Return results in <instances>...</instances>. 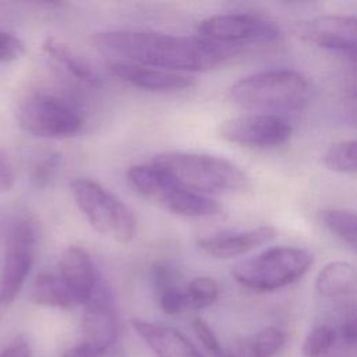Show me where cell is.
<instances>
[{
  "label": "cell",
  "mask_w": 357,
  "mask_h": 357,
  "mask_svg": "<svg viewBox=\"0 0 357 357\" xmlns=\"http://www.w3.org/2000/svg\"><path fill=\"white\" fill-rule=\"evenodd\" d=\"M91 42L96 50L120 57V61L180 74L218 68L243 49L213 42L199 35L185 36L132 29L100 31L93 33Z\"/></svg>",
  "instance_id": "6da1fadb"
},
{
  "label": "cell",
  "mask_w": 357,
  "mask_h": 357,
  "mask_svg": "<svg viewBox=\"0 0 357 357\" xmlns=\"http://www.w3.org/2000/svg\"><path fill=\"white\" fill-rule=\"evenodd\" d=\"M184 188L208 197L245 190L247 176L233 162L206 153L165 152L152 162Z\"/></svg>",
  "instance_id": "7a4b0ae2"
},
{
  "label": "cell",
  "mask_w": 357,
  "mask_h": 357,
  "mask_svg": "<svg viewBox=\"0 0 357 357\" xmlns=\"http://www.w3.org/2000/svg\"><path fill=\"white\" fill-rule=\"evenodd\" d=\"M229 96L236 105L251 110L296 112L307 105L310 84L294 70H266L236 81Z\"/></svg>",
  "instance_id": "3957f363"
},
{
  "label": "cell",
  "mask_w": 357,
  "mask_h": 357,
  "mask_svg": "<svg viewBox=\"0 0 357 357\" xmlns=\"http://www.w3.org/2000/svg\"><path fill=\"white\" fill-rule=\"evenodd\" d=\"M314 254L300 247H272L231 266L233 279L254 291H273L303 278Z\"/></svg>",
  "instance_id": "277c9868"
},
{
  "label": "cell",
  "mask_w": 357,
  "mask_h": 357,
  "mask_svg": "<svg viewBox=\"0 0 357 357\" xmlns=\"http://www.w3.org/2000/svg\"><path fill=\"white\" fill-rule=\"evenodd\" d=\"M126 176L131 188L142 198L173 215L206 218L220 209L216 201L184 188L153 163L134 165Z\"/></svg>",
  "instance_id": "5b68a950"
},
{
  "label": "cell",
  "mask_w": 357,
  "mask_h": 357,
  "mask_svg": "<svg viewBox=\"0 0 357 357\" xmlns=\"http://www.w3.org/2000/svg\"><path fill=\"white\" fill-rule=\"evenodd\" d=\"M70 190L77 206L99 234L123 244L135 237V216L113 192L85 177L74 178Z\"/></svg>",
  "instance_id": "8992f818"
},
{
  "label": "cell",
  "mask_w": 357,
  "mask_h": 357,
  "mask_svg": "<svg viewBox=\"0 0 357 357\" xmlns=\"http://www.w3.org/2000/svg\"><path fill=\"white\" fill-rule=\"evenodd\" d=\"M18 126L42 138H67L79 132L84 117L66 99L47 92L26 95L15 110Z\"/></svg>",
  "instance_id": "52a82bcc"
},
{
  "label": "cell",
  "mask_w": 357,
  "mask_h": 357,
  "mask_svg": "<svg viewBox=\"0 0 357 357\" xmlns=\"http://www.w3.org/2000/svg\"><path fill=\"white\" fill-rule=\"evenodd\" d=\"M36 243L38 227L32 219L22 218L13 223L0 269V304L13 303L20 293L29 275Z\"/></svg>",
  "instance_id": "ba28073f"
},
{
  "label": "cell",
  "mask_w": 357,
  "mask_h": 357,
  "mask_svg": "<svg viewBox=\"0 0 357 357\" xmlns=\"http://www.w3.org/2000/svg\"><path fill=\"white\" fill-rule=\"evenodd\" d=\"M198 35L213 42L243 47L248 43H271L279 39V26L251 14H216L199 22Z\"/></svg>",
  "instance_id": "9c48e42d"
},
{
  "label": "cell",
  "mask_w": 357,
  "mask_h": 357,
  "mask_svg": "<svg viewBox=\"0 0 357 357\" xmlns=\"http://www.w3.org/2000/svg\"><path fill=\"white\" fill-rule=\"evenodd\" d=\"M223 139L248 148H275L291 135L290 124L273 113H248L222 123Z\"/></svg>",
  "instance_id": "30bf717a"
},
{
  "label": "cell",
  "mask_w": 357,
  "mask_h": 357,
  "mask_svg": "<svg viewBox=\"0 0 357 357\" xmlns=\"http://www.w3.org/2000/svg\"><path fill=\"white\" fill-rule=\"evenodd\" d=\"M84 340L103 356L119 336V319L107 284L98 280L91 298L84 304Z\"/></svg>",
  "instance_id": "8fae6325"
},
{
  "label": "cell",
  "mask_w": 357,
  "mask_h": 357,
  "mask_svg": "<svg viewBox=\"0 0 357 357\" xmlns=\"http://www.w3.org/2000/svg\"><path fill=\"white\" fill-rule=\"evenodd\" d=\"M356 17L321 15L294 25L298 38L318 47L356 56Z\"/></svg>",
  "instance_id": "7c38bea8"
},
{
  "label": "cell",
  "mask_w": 357,
  "mask_h": 357,
  "mask_svg": "<svg viewBox=\"0 0 357 357\" xmlns=\"http://www.w3.org/2000/svg\"><path fill=\"white\" fill-rule=\"evenodd\" d=\"M107 71L120 81L151 92H176L194 85V79L185 74L160 68L113 60L106 64Z\"/></svg>",
  "instance_id": "4fadbf2b"
},
{
  "label": "cell",
  "mask_w": 357,
  "mask_h": 357,
  "mask_svg": "<svg viewBox=\"0 0 357 357\" xmlns=\"http://www.w3.org/2000/svg\"><path fill=\"white\" fill-rule=\"evenodd\" d=\"M59 278L75 304H85L96 284L98 275L88 252L77 245L68 247L59 261Z\"/></svg>",
  "instance_id": "5bb4252c"
},
{
  "label": "cell",
  "mask_w": 357,
  "mask_h": 357,
  "mask_svg": "<svg viewBox=\"0 0 357 357\" xmlns=\"http://www.w3.org/2000/svg\"><path fill=\"white\" fill-rule=\"evenodd\" d=\"M276 237L272 226H258L240 231H222L198 238V247L215 258H231L250 252Z\"/></svg>",
  "instance_id": "9a60e30c"
},
{
  "label": "cell",
  "mask_w": 357,
  "mask_h": 357,
  "mask_svg": "<svg viewBox=\"0 0 357 357\" xmlns=\"http://www.w3.org/2000/svg\"><path fill=\"white\" fill-rule=\"evenodd\" d=\"M132 328L156 357H204L198 349L177 329L134 319Z\"/></svg>",
  "instance_id": "2e32d148"
},
{
  "label": "cell",
  "mask_w": 357,
  "mask_h": 357,
  "mask_svg": "<svg viewBox=\"0 0 357 357\" xmlns=\"http://www.w3.org/2000/svg\"><path fill=\"white\" fill-rule=\"evenodd\" d=\"M42 49L66 75L77 82L93 88L100 85L102 81L98 71L86 60L77 56L66 43L54 38H47Z\"/></svg>",
  "instance_id": "e0dca14e"
},
{
  "label": "cell",
  "mask_w": 357,
  "mask_h": 357,
  "mask_svg": "<svg viewBox=\"0 0 357 357\" xmlns=\"http://www.w3.org/2000/svg\"><path fill=\"white\" fill-rule=\"evenodd\" d=\"M357 275L351 264L333 261L326 264L317 275L315 290L324 298H342L356 293Z\"/></svg>",
  "instance_id": "ac0fdd59"
},
{
  "label": "cell",
  "mask_w": 357,
  "mask_h": 357,
  "mask_svg": "<svg viewBox=\"0 0 357 357\" xmlns=\"http://www.w3.org/2000/svg\"><path fill=\"white\" fill-rule=\"evenodd\" d=\"M303 357H356V344L343 340L332 326L319 325L307 335Z\"/></svg>",
  "instance_id": "d6986e66"
},
{
  "label": "cell",
  "mask_w": 357,
  "mask_h": 357,
  "mask_svg": "<svg viewBox=\"0 0 357 357\" xmlns=\"http://www.w3.org/2000/svg\"><path fill=\"white\" fill-rule=\"evenodd\" d=\"M283 331L269 326L251 337L237 340L225 351V357H273L284 344Z\"/></svg>",
  "instance_id": "ffe728a7"
},
{
  "label": "cell",
  "mask_w": 357,
  "mask_h": 357,
  "mask_svg": "<svg viewBox=\"0 0 357 357\" xmlns=\"http://www.w3.org/2000/svg\"><path fill=\"white\" fill-rule=\"evenodd\" d=\"M31 298L38 305L52 308H68L75 304L59 275L49 272L36 276L31 289Z\"/></svg>",
  "instance_id": "44dd1931"
},
{
  "label": "cell",
  "mask_w": 357,
  "mask_h": 357,
  "mask_svg": "<svg viewBox=\"0 0 357 357\" xmlns=\"http://www.w3.org/2000/svg\"><path fill=\"white\" fill-rule=\"evenodd\" d=\"M324 225L342 241L349 244L353 250L356 248L357 238V219L351 211L346 209H325L321 213Z\"/></svg>",
  "instance_id": "7402d4cb"
},
{
  "label": "cell",
  "mask_w": 357,
  "mask_h": 357,
  "mask_svg": "<svg viewBox=\"0 0 357 357\" xmlns=\"http://www.w3.org/2000/svg\"><path fill=\"white\" fill-rule=\"evenodd\" d=\"M322 163L326 169L342 173V174H353L356 173V141H339L332 144L326 152L324 153Z\"/></svg>",
  "instance_id": "603a6c76"
},
{
  "label": "cell",
  "mask_w": 357,
  "mask_h": 357,
  "mask_svg": "<svg viewBox=\"0 0 357 357\" xmlns=\"http://www.w3.org/2000/svg\"><path fill=\"white\" fill-rule=\"evenodd\" d=\"M187 308L199 310L213 304L219 297V286L216 280L208 276L192 279L184 290Z\"/></svg>",
  "instance_id": "cb8c5ba5"
},
{
  "label": "cell",
  "mask_w": 357,
  "mask_h": 357,
  "mask_svg": "<svg viewBox=\"0 0 357 357\" xmlns=\"http://www.w3.org/2000/svg\"><path fill=\"white\" fill-rule=\"evenodd\" d=\"M159 304L163 312L167 315H177L187 308L184 290L178 289L176 284L159 290Z\"/></svg>",
  "instance_id": "d4e9b609"
},
{
  "label": "cell",
  "mask_w": 357,
  "mask_h": 357,
  "mask_svg": "<svg viewBox=\"0 0 357 357\" xmlns=\"http://www.w3.org/2000/svg\"><path fill=\"white\" fill-rule=\"evenodd\" d=\"M60 163V156L56 153H49L42 158L32 169L31 178L36 187H45L53 177Z\"/></svg>",
  "instance_id": "484cf974"
},
{
  "label": "cell",
  "mask_w": 357,
  "mask_h": 357,
  "mask_svg": "<svg viewBox=\"0 0 357 357\" xmlns=\"http://www.w3.org/2000/svg\"><path fill=\"white\" fill-rule=\"evenodd\" d=\"M192 329L199 339V342L204 344V347L212 353L215 357H225V351L215 335V332L211 329V326L201 318H197L192 321Z\"/></svg>",
  "instance_id": "4316f807"
},
{
  "label": "cell",
  "mask_w": 357,
  "mask_h": 357,
  "mask_svg": "<svg viewBox=\"0 0 357 357\" xmlns=\"http://www.w3.org/2000/svg\"><path fill=\"white\" fill-rule=\"evenodd\" d=\"M25 52L24 42L13 33L0 31V63L18 60Z\"/></svg>",
  "instance_id": "83f0119b"
},
{
  "label": "cell",
  "mask_w": 357,
  "mask_h": 357,
  "mask_svg": "<svg viewBox=\"0 0 357 357\" xmlns=\"http://www.w3.org/2000/svg\"><path fill=\"white\" fill-rule=\"evenodd\" d=\"M15 183V170L7 152L0 149V194L10 191Z\"/></svg>",
  "instance_id": "f1b7e54d"
},
{
  "label": "cell",
  "mask_w": 357,
  "mask_h": 357,
  "mask_svg": "<svg viewBox=\"0 0 357 357\" xmlns=\"http://www.w3.org/2000/svg\"><path fill=\"white\" fill-rule=\"evenodd\" d=\"M176 271L169 264H155L152 268V280L156 284L158 290H162L169 286H174Z\"/></svg>",
  "instance_id": "f546056e"
},
{
  "label": "cell",
  "mask_w": 357,
  "mask_h": 357,
  "mask_svg": "<svg viewBox=\"0 0 357 357\" xmlns=\"http://www.w3.org/2000/svg\"><path fill=\"white\" fill-rule=\"evenodd\" d=\"M0 357H31L29 344L25 340H15L0 351Z\"/></svg>",
  "instance_id": "4dcf8cb0"
},
{
  "label": "cell",
  "mask_w": 357,
  "mask_h": 357,
  "mask_svg": "<svg viewBox=\"0 0 357 357\" xmlns=\"http://www.w3.org/2000/svg\"><path fill=\"white\" fill-rule=\"evenodd\" d=\"M61 357H102L92 346L85 342H81L70 349H67Z\"/></svg>",
  "instance_id": "1f68e13d"
}]
</instances>
